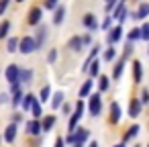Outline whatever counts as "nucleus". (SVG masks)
<instances>
[{
	"label": "nucleus",
	"mask_w": 149,
	"mask_h": 147,
	"mask_svg": "<svg viewBox=\"0 0 149 147\" xmlns=\"http://www.w3.org/2000/svg\"><path fill=\"white\" fill-rule=\"evenodd\" d=\"M6 98H8L6 94H0V104H2V102H6Z\"/></svg>",
	"instance_id": "nucleus-44"
},
{
	"label": "nucleus",
	"mask_w": 149,
	"mask_h": 147,
	"mask_svg": "<svg viewBox=\"0 0 149 147\" xmlns=\"http://www.w3.org/2000/svg\"><path fill=\"white\" fill-rule=\"evenodd\" d=\"M82 45H84V41H82L80 37H72V39H70V49L80 51V49H82Z\"/></svg>",
	"instance_id": "nucleus-18"
},
{
	"label": "nucleus",
	"mask_w": 149,
	"mask_h": 147,
	"mask_svg": "<svg viewBox=\"0 0 149 147\" xmlns=\"http://www.w3.org/2000/svg\"><path fill=\"white\" fill-rule=\"evenodd\" d=\"M33 80V72L31 70H21V84H29Z\"/></svg>",
	"instance_id": "nucleus-21"
},
{
	"label": "nucleus",
	"mask_w": 149,
	"mask_h": 147,
	"mask_svg": "<svg viewBox=\"0 0 149 147\" xmlns=\"http://www.w3.org/2000/svg\"><path fill=\"white\" fill-rule=\"evenodd\" d=\"M17 2H23V0H17Z\"/></svg>",
	"instance_id": "nucleus-49"
},
{
	"label": "nucleus",
	"mask_w": 149,
	"mask_h": 147,
	"mask_svg": "<svg viewBox=\"0 0 149 147\" xmlns=\"http://www.w3.org/2000/svg\"><path fill=\"white\" fill-rule=\"evenodd\" d=\"M120 37H123V29L120 27H114V29L108 31V43L110 45H114L116 41H120Z\"/></svg>",
	"instance_id": "nucleus-8"
},
{
	"label": "nucleus",
	"mask_w": 149,
	"mask_h": 147,
	"mask_svg": "<svg viewBox=\"0 0 149 147\" xmlns=\"http://www.w3.org/2000/svg\"><path fill=\"white\" fill-rule=\"evenodd\" d=\"M23 100H25V96H23L21 88H13V104H21Z\"/></svg>",
	"instance_id": "nucleus-19"
},
{
	"label": "nucleus",
	"mask_w": 149,
	"mask_h": 147,
	"mask_svg": "<svg viewBox=\"0 0 149 147\" xmlns=\"http://www.w3.org/2000/svg\"><path fill=\"white\" fill-rule=\"evenodd\" d=\"M137 133H139V127L137 125H133L129 131H127V135H125V141H129V139H133V137H137Z\"/></svg>",
	"instance_id": "nucleus-29"
},
{
	"label": "nucleus",
	"mask_w": 149,
	"mask_h": 147,
	"mask_svg": "<svg viewBox=\"0 0 149 147\" xmlns=\"http://www.w3.org/2000/svg\"><path fill=\"white\" fill-rule=\"evenodd\" d=\"M123 65H125V61H118V63L114 65V74H112L114 78H118V76L123 74Z\"/></svg>",
	"instance_id": "nucleus-33"
},
{
	"label": "nucleus",
	"mask_w": 149,
	"mask_h": 147,
	"mask_svg": "<svg viewBox=\"0 0 149 147\" xmlns=\"http://www.w3.org/2000/svg\"><path fill=\"white\" fill-rule=\"evenodd\" d=\"M114 57H116V49L110 45V49H106V51H104V61H112Z\"/></svg>",
	"instance_id": "nucleus-27"
},
{
	"label": "nucleus",
	"mask_w": 149,
	"mask_h": 147,
	"mask_svg": "<svg viewBox=\"0 0 149 147\" xmlns=\"http://www.w3.org/2000/svg\"><path fill=\"white\" fill-rule=\"evenodd\" d=\"M84 116V100L80 98L78 102H76V110H74V114H72V118H70V125H68V129L70 131H76V125L80 123V118Z\"/></svg>",
	"instance_id": "nucleus-2"
},
{
	"label": "nucleus",
	"mask_w": 149,
	"mask_h": 147,
	"mask_svg": "<svg viewBox=\"0 0 149 147\" xmlns=\"http://www.w3.org/2000/svg\"><path fill=\"white\" fill-rule=\"evenodd\" d=\"M147 147H149V145H147Z\"/></svg>",
	"instance_id": "nucleus-50"
},
{
	"label": "nucleus",
	"mask_w": 149,
	"mask_h": 147,
	"mask_svg": "<svg viewBox=\"0 0 149 147\" xmlns=\"http://www.w3.org/2000/svg\"><path fill=\"white\" fill-rule=\"evenodd\" d=\"M15 137H17V123H10L6 127V133H4V139L8 143H15Z\"/></svg>",
	"instance_id": "nucleus-10"
},
{
	"label": "nucleus",
	"mask_w": 149,
	"mask_h": 147,
	"mask_svg": "<svg viewBox=\"0 0 149 147\" xmlns=\"http://www.w3.org/2000/svg\"><path fill=\"white\" fill-rule=\"evenodd\" d=\"M74 135H76V143H84V141L90 137V131H88V129H78Z\"/></svg>",
	"instance_id": "nucleus-16"
},
{
	"label": "nucleus",
	"mask_w": 149,
	"mask_h": 147,
	"mask_svg": "<svg viewBox=\"0 0 149 147\" xmlns=\"http://www.w3.org/2000/svg\"><path fill=\"white\" fill-rule=\"evenodd\" d=\"M8 31H10V23L8 21H2V23H0V39H4L8 35Z\"/></svg>",
	"instance_id": "nucleus-22"
},
{
	"label": "nucleus",
	"mask_w": 149,
	"mask_h": 147,
	"mask_svg": "<svg viewBox=\"0 0 149 147\" xmlns=\"http://www.w3.org/2000/svg\"><path fill=\"white\" fill-rule=\"evenodd\" d=\"M45 35H47V29L45 27H39V31H37V47H41L43 45V41H45Z\"/></svg>",
	"instance_id": "nucleus-20"
},
{
	"label": "nucleus",
	"mask_w": 149,
	"mask_h": 147,
	"mask_svg": "<svg viewBox=\"0 0 149 147\" xmlns=\"http://www.w3.org/2000/svg\"><path fill=\"white\" fill-rule=\"evenodd\" d=\"M61 102H63V94H61V92H57V94H53V100H51V106H53V108H59V106H61Z\"/></svg>",
	"instance_id": "nucleus-26"
},
{
	"label": "nucleus",
	"mask_w": 149,
	"mask_h": 147,
	"mask_svg": "<svg viewBox=\"0 0 149 147\" xmlns=\"http://www.w3.org/2000/svg\"><path fill=\"white\" fill-rule=\"evenodd\" d=\"M108 4H112V6H114V0H108Z\"/></svg>",
	"instance_id": "nucleus-47"
},
{
	"label": "nucleus",
	"mask_w": 149,
	"mask_h": 147,
	"mask_svg": "<svg viewBox=\"0 0 149 147\" xmlns=\"http://www.w3.org/2000/svg\"><path fill=\"white\" fill-rule=\"evenodd\" d=\"M88 72H90V76H98V74H100V63H98V59L90 63V68H88Z\"/></svg>",
	"instance_id": "nucleus-28"
},
{
	"label": "nucleus",
	"mask_w": 149,
	"mask_h": 147,
	"mask_svg": "<svg viewBox=\"0 0 149 147\" xmlns=\"http://www.w3.org/2000/svg\"><path fill=\"white\" fill-rule=\"evenodd\" d=\"M6 80H8V84L13 86V88H19L21 86V68L19 65H8L6 68Z\"/></svg>",
	"instance_id": "nucleus-1"
},
{
	"label": "nucleus",
	"mask_w": 149,
	"mask_h": 147,
	"mask_svg": "<svg viewBox=\"0 0 149 147\" xmlns=\"http://www.w3.org/2000/svg\"><path fill=\"white\" fill-rule=\"evenodd\" d=\"M49 96H51V88H49V86H45V88L41 90V98H39V100H41V102H47V100H49Z\"/></svg>",
	"instance_id": "nucleus-30"
},
{
	"label": "nucleus",
	"mask_w": 149,
	"mask_h": 147,
	"mask_svg": "<svg viewBox=\"0 0 149 147\" xmlns=\"http://www.w3.org/2000/svg\"><path fill=\"white\" fill-rule=\"evenodd\" d=\"M45 8H47V10L57 8V0H45Z\"/></svg>",
	"instance_id": "nucleus-34"
},
{
	"label": "nucleus",
	"mask_w": 149,
	"mask_h": 147,
	"mask_svg": "<svg viewBox=\"0 0 149 147\" xmlns=\"http://www.w3.org/2000/svg\"><path fill=\"white\" fill-rule=\"evenodd\" d=\"M84 25H86L90 31H96V29H98V23H96V17H94V15H86V17H84Z\"/></svg>",
	"instance_id": "nucleus-13"
},
{
	"label": "nucleus",
	"mask_w": 149,
	"mask_h": 147,
	"mask_svg": "<svg viewBox=\"0 0 149 147\" xmlns=\"http://www.w3.org/2000/svg\"><path fill=\"white\" fill-rule=\"evenodd\" d=\"M31 110H33V116H35V118H39V116H41V106H39V104H35Z\"/></svg>",
	"instance_id": "nucleus-37"
},
{
	"label": "nucleus",
	"mask_w": 149,
	"mask_h": 147,
	"mask_svg": "<svg viewBox=\"0 0 149 147\" xmlns=\"http://www.w3.org/2000/svg\"><path fill=\"white\" fill-rule=\"evenodd\" d=\"M110 19H112V17H108V19L102 23V29H108V27H110Z\"/></svg>",
	"instance_id": "nucleus-41"
},
{
	"label": "nucleus",
	"mask_w": 149,
	"mask_h": 147,
	"mask_svg": "<svg viewBox=\"0 0 149 147\" xmlns=\"http://www.w3.org/2000/svg\"><path fill=\"white\" fill-rule=\"evenodd\" d=\"M82 41H84V45H86V43H90L92 39H90V35H86V37H82Z\"/></svg>",
	"instance_id": "nucleus-43"
},
{
	"label": "nucleus",
	"mask_w": 149,
	"mask_h": 147,
	"mask_svg": "<svg viewBox=\"0 0 149 147\" xmlns=\"http://www.w3.org/2000/svg\"><path fill=\"white\" fill-rule=\"evenodd\" d=\"M131 53H133V45H131V43H127V49H125V57H129Z\"/></svg>",
	"instance_id": "nucleus-39"
},
{
	"label": "nucleus",
	"mask_w": 149,
	"mask_h": 147,
	"mask_svg": "<svg viewBox=\"0 0 149 147\" xmlns=\"http://www.w3.org/2000/svg\"><path fill=\"white\" fill-rule=\"evenodd\" d=\"M55 147H63V139H61V137H57V141H55Z\"/></svg>",
	"instance_id": "nucleus-42"
},
{
	"label": "nucleus",
	"mask_w": 149,
	"mask_h": 147,
	"mask_svg": "<svg viewBox=\"0 0 149 147\" xmlns=\"http://www.w3.org/2000/svg\"><path fill=\"white\" fill-rule=\"evenodd\" d=\"M74 147H84V143H74Z\"/></svg>",
	"instance_id": "nucleus-46"
},
{
	"label": "nucleus",
	"mask_w": 149,
	"mask_h": 147,
	"mask_svg": "<svg viewBox=\"0 0 149 147\" xmlns=\"http://www.w3.org/2000/svg\"><path fill=\"white\" fill-rule=\"evenodd\" d=\"M127 17H129V13H127V8H125V2H120V4L112 10V19H116L118 23H123Z\"/></svg>",
	"instance_id": "nucleus-5"
},
{
	"label": "nucleus",
	"mask_w": 149,
	"mask_h": 147,
	"mask_svg": "<svg viewBox=\"0 0 149 147\" xmlns=\"http://www.w3.org/2000/svg\"><path fill=\"white\" fill-rule=\"evenodd\" d=\"M100 90H108V78L100 76Z\"/></svg>",
	"instance_id": "nucleus-36"
},
{
	"label": "nucleus",
	"mask_w": 149,
	"mask_h": 147,
	"mask_svg": "<svg viewBox=\"0 0 149 147\" xmlns=\"http://www.w3.org/2000/svg\"><path fill=\"white\" fill-rule=\"evenodd\" d=\"M6 6H8V0H0V15L6 10Z\"/></svg>",
	"instance_id": "nucleus-38"
},
{
	"label": "nucleus",
	"mask_w": 149,
	"mask_h": 147,
	"mask_svg": "<svg viewBox=\"0 0 149 147\" xmlns=\"http://www.w3.org/2000/svg\"><path fill=\"white\" fill-rule=\"evenodd\" d=\"M102 110V100H100V94H92L90 96V114L98 116Z\"/></svg>",
	"instance_id": "nucleus-4"
},
{
	"label": "nucleus",
	"mask_w": 149,
	"mask_h": 147,
	"mask_svg": "<svg viewBox=\"0 0 149 147\" xmlns=\"http://www.w3.org/2000/svg\"><path fill=\"white\" fill-rule=\"evenodd\" d=\"M135 39H141V29H133L129 33V41H135Z\"/></svg>",
	"instance_id": "nucleus-32"
},
{
	"label": "nucleus",
	"mask_w": 149,
	"mask_h": 147,
	"mask_svg": "<svg viewBox=\"0 0 149 147\" xmlns=\"http://www.w3.org/2000/svg\"><path fill=\"white\" fill-rule=\"evenodd\" d=\"M131 17H133V19H141V21H143L145 17H149V2H141V4H139V10L133 13Z\"/></svg>",
	"instance_id": "nucleus-7"
},
{
	"label": "nucleus",
	"mask_w": 149,
	"mask_h": 147,
	"mask_svg": "<svg viewBox=\"0 0 149 147\" xmlns=\"http://www.w3.org/2000/svg\"><path fill=\"white\" fill-rule=\"evenodd\" d=\"M65 19V8L63 6H57L55 8V17H53V23L55 25H61V21Z\"/></svg>",
	"instance_id": "nucleus-17"
},
{
	"label": "nucleus",
	"mask_w": 149,
	"mask_h": 147,
	"mask_svg": "<svg viewBox=\"0 0 149 147\" xmlns=\"http://www.w3.org/2000/svg\"><path fill=\"white\" fill-rule=\"evenodd\" d=\"M35 49H39V47H37V41H35L33 37H23V39H21V47H19L21 53H31V51H35Z\"/></svg>",
	"instance_id": "nucleus-3"
},
{
	"label": "nucleus",
	"mask_w": 149,
	"mask_h": 147,
	"mask_svg": "<svg viewBox=\"0 0 149 147\" xmlns=\"http://www.w3.org/2000/svg\"><path fill=\"white\" fill-rule=\"evenodd\" d=\"M141 102H145V104L149 102V92H147V90H145V92L141 94Z\"/></svg>",
	"instance_id": "nucleus-40"
},
{
	"label": "nucleus",
	"mask_w": 149,
	"mask_h": 147,
	"mask_svg": "<svg viewBox=\"0 0 149 147\" xmlns=\"http://www.w3.org/2000/svg\"><path fill=\"white\" fill-rule=\"evenodd\" d=\"M110 121L112 123H118L120 121V106H118V102H112L110 104Z\"/></svg>",
	"instance_id": "nucleus-11"
},
{
	"label": "nucleus",
	"mask_w": 149,
	"mask_h": 147,
	"mask_svg": "<svg viewBox=\"0 0 149 147\" xmlns=\"http://www.w3.org/2000/svg\"><path fill=\"white\" fill-rule=\"evenodd\" d=\"M116 147H125V143H120V145H116Z\"/></svg>",
	"instance_id": "nucleus-48"
},
{
	"label": "nucleus",
	"mask_w": 149,
	"mask_h": 147,
	"mask_svg": "<svg viewBox=\"0 0 149 147\" xmlns=\"http://www.w3.org/2000/svg\"><path fill=\"white\" fill-rule=\"evenodd\" d=\"M41 131H43V125H41L39 121H29V123H27V133H29V135L37 137Z\"/></svg>",
	"instance_id": "nucleus-6"
},
{
	"label": "nucleus",
	"mask_w": 149,
	"mask_h": 147,
	"mask_svg": "<svg viewBox=\"0 0 149 147\" xmlns=\"http://www.w3.org/2000/svg\"><path fill=\"white\" fill-rule=\"evenodd\" d=\"M90 90H92V82H84V86L80 88V98H86L90 94Z\"/></svg>",
	"instance_id": "nucleus-25"
},
{
	"label": "nucleus",
	"mask_w": 149,
	"mask_h": 147,
	"mask_svg": "<svg viewBox=\"0 0 149 147\" xmlns=\"http://www.w3.org/2000/svg\"><path fill=\"white\" fill-rule=\"evenodd\" d=\"M141 39H143V41H149V25H147V23L141 27Z\"/></svg>",
	"instance_id": "nucleus-31"
},
{
	"label": "nucleus",
	"mask_w": 149,
	"mask_h": 147,
	"mask_svg": "<svg viewBox=\"0 0 149 147\" xmlns=\"http://www.w3.org/2000/svg\"><path fill=\"white\" fill-rule=\"evenodd\" d=\"M41 15H43L41 8H37V6L31 8V10H29V23H31V25H39V23H41Z\"/></svg>",
	"instance_id": "nucleus-9"
},
{
	"label": "nucleus",
	"mask_w": 149,
	"mask_h": 147,
	"mask_svg": "<svg viewBox=\"0 0 149 147\" xmlns=\"http://www.w3.org/2000/svg\"><path fill=\"white\" fill-rule=\"evenodd\" d=\"M41 125H43V131H51V127L55 125V116H53V114H49V116H47Z\"/></svg>",
	"instance_id": "nucleus-24"
},
{
	"label": "nucleus",
	"mask_w": 149,
	"mask_h": 147,
	"mask_svg": "<svg viewBox=\"0 0 149 147\" xmlns=\"http://www.w3.org/2000/svg\"><path fill=\"white\" fill-rule=\"evenodd\" d=\"M88 147H98V143H96V141H92V143H90Z\"/></svg>",
	"instance_id": "nucleus-45"
},
{
	"label": "nucleus",
	"mask_w": 149,
	"mask_h": 147,
	"mask_svg": "<svg viewBox=\"0 0 149 147\" xmlns=\"http://www.w3.org/2000/svg\"><path fill=\"white\" fill-rule=\"evenodd\" d=\"M133 78H135V82H137V84L141 82V63H139V61H135V63H133Z\"/></svg>",
	"instance_id": "nucleus-23"
},
{
	"label": "nucleus",
	"mask_w": 149,
	"mask_h": 147,
	"mask_svg": "<svg viewBox=\"0 0 149 147\" xmlns=\"http://www.w3.org/2000/svg\"><path fill=\"white\" fill-rule=\"evenodd\" d=\"M19 47H21V39H17V37H10V39L6 41V51L15 53V51H17Z\"/></svg>",
	"instance_id": "nucleus-14"
},
{
	"label": "nucleus",
	"mask_w": 149,
	"mask_h": 147,
	"mask_svg": "<svg viewBox=\"0 0 149 147\" xmlns=\"http://www.w3.org/2000/svg\"><path fill=\"white\" fill-rule=\"evenodd\" d=\"M37 104V96H33V94H25V100H23V108L25 110H31L33 106Z\"/></svg>",
	"instance_id": "nucleus-12"
},
{
	"label": "nucleus",
	"mask_w": 149,
	"mask_h": 147,
	"mask_svg": "<svg viewBox=\"0 0 149 147\" xmlns=\"http://www.w3.org/2000/svg\"><path fill=\"white\" fill-rule=\"evenodd\" d=\"M139 112H141V102L139 100H131V108H129V116H139Z\"/></svg>",
	"instance_id": "nucleus-15"
},
{
	"label": "nucleus",
	"mask_w": 149,
	"mask_h": 147,
	"mask_svg": "<svg viewBox=\"0 0 149 147\" xmlns=\"http://www.w3.org/2000/svg\"><path fill=\"white\" fill-rule=\"evenodd\" d=\"M55 59H57V49H51V51H49V55H47V61H49V63H53Z\"/></svg>",
	"instance_id": "nucleus-35"
}]
</instances>
